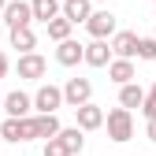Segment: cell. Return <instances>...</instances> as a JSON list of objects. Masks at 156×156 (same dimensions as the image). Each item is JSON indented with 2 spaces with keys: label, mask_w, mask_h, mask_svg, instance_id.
<instances>
[{
  "label": "cell",
  "mask_w": 156,
  "mask_h": 156,
  "mask_svg": "<svg viewBox=\"0 0 156 156\" xmlns=\"http://www.w3.org/2000/svg\"><path fill=\"white\" fill-rule=\"evenodd\" d=\"M0 138L19 145V141H34L37 138V115H8L0 123Z\"/></svg>",
  "instance_id": "6da1fadb"
},
{
  "label": "cell",
  "mask_w": 156,
  "mask_h": 156,
  "mask_svg": "<svg viewBox=\"0 0 156 156\" xmlns=\"http://www.w3.org/2000/svg\"><path fill=\"white\" fill-rule=\"evenodd\" d=\"M104 126H108V138L115 141V145H123V141H130L134 138V112L130 108H112L108 112V119H104Z\"/></svg>",
  "instance_id": "7a4b0ae2"
},
{
  "label": "cell",
  "mask_w": 156,
  "mask_h": 156,
  "mask_svg": "<svg viewBox=\"0 0 156 156\" xmlns=\"http://www.w3.org/2000/svg\"><path fill=\"white\" fill-rule=\"evenodd\" d=\"M4 15V23H8V30H15V26H30V23H37L34 19V4L30 0H8V8L0 11Z\"/></svg>",
  "instance_id": "3957f363"
},
{
  "label": "cell",
  "mask_w": 156,
  "mask_h": 156,
  "mask_svg": "<svg viewBox=\"0 0 156 156\" xmlns=\"http://www.w3.org/2000/svg\"><path fill=\"white\" fill-rule=\"evenodd\" d=\"M63 104H67L63 89H60V86H52V82H45L41 89L34 93V108H37V112H56V108H63Z\"/></svg>",
  "instance_id": "277c9868"
},
{
  "label": "cell",
  "mask_w": 156,
  "mask_h": 156,
  "mask_svg": "<svg viewBox=\"0 0 156 156\" xmlns=\"http://www.w3.org/2000/svg\"><path fill=\"white\" fill-rule=\"evenodd\" d=\"M45 71H48L45 56H37V52H23V56H19V78L37 82V78H45Z\"/></svg>",
  "instance_id": "5b68a950"
},
{
  "label": "cell",
  "mask_w": 156,
  "mask_h": 156,
  "mask_svg": "<svg viewBox=\"0 0 156 156\" xmlns=\"http://www.w3.org/2000/svg\"><path fill=\"white\" fill-rule=\"evenodd\" d=\"M63 97H67V104H71V108H82L89 97H93V82H89V78H67Z\"/></svg>",
  "instance_id": "8992f818"
},
{
  "label": "cell",
  "mask_w": 156,
  "mask_h": 156,
  "mask_svg": "<svg viewBox=\"0 0 156 156\" xmlns=\"http://www.w3.org/2000/svg\"><path fill=\"white\" fill-rule=\"evenodd\" d=\"M112 41H108V37H93V41L86 45V63L89 67H108L112 63Z\"/></svg>",
  "instance_id": "52a82bcc"
},
{
  "label": "cell",
  "mask_w": 156,
  "mask_h": 156,
  "mask_svg": "<svg viewBox=\"0 0 156 156\" xmlns=\"http://www.w3.org/2000/svg\"><path fill=\"white\" fill-rule=\"evenodd\" d=\"M138 41H141L138 34H130V30H115V34H112V52L123 56V60H134V56H138Z\"/></svg>",
  "instance_id": "ba28073f"
},
{
  "label": "cell",
  "mask_w": 156,
  "mask_h": 156,
  "mask_svg": "<svg viewBox=\"0 0 156 156\" xmlns=\"http://www.w3.org/2000/svg\"><path fill=\"white\" fill-rule=\"evenodd\" d=\"M56 63H63V67L86 63V45H78L74 37H67V41H60V48H56Z\"/></svg>",
  "instance_id": "9c48e42d"
},
{
  "label": "cell",
  "mask_w": 156,
  "mask_h": 156,
  "mask_svg": "<svg viewBox=\"0 0 156 156\" xmlns=\"http://www.w3.org/2000/svg\"><path fill=\"white\" fill-rule=\"evenodd\" d=\"M86 30H89V37H112L115 34V15L112 11H93L86 19Z\"/></svg>",
  "instance_id": "30bf717a"
},
{
  "label": "cell",
  "mask_w": 156,
  "mask_h": 156,
  "mask_svg": "<svg viewBox=\"0 0 156 156\" xmlns=\"http://www.w3.org/2000/svg\"><path fill=\"white\" fill-rule=\"evenodd\" d=\"M74 115H78V126H82V130H97V126H104V119H108L104 108H97L93 101H86L82 108H74Z\"/></svg>",
  "instance_id": "8fae6325"
},
{
  "label": "cell",
  "mask_w": 156,
  "mask_h": 156,
  "mask_svg": "<svg viewBox=\"0 0 156 156\" xmlns=\"http://www.w3.org/2000/svg\"><path fill=\"white\" fill-rule=\"evenodd\" d=\"M108 78H112L115 86H126V82H134L138 74H134V63H130V60H123V56H115V60L108 63Z\"/></svg>",
  "instance_id": "7c38bea8"
},
{
  "label": "cell",
  "mask_w": 156,
  "mask_h": 156,
  "mask_svg": "<svg viewBox=\"0 0 156 156\" xmlns=\"http://www.w3.org/2000/svg\"><path fill=\"white\" fill-rule=\"evenodd\" d=\"M30 108H34V97L23 93V89H15V93L4 97V112L8 115H30Z\"/></svg>",
  "instance_id": "4fadbf2b"
},
{
  "label": "cell",
  "mask_w": 156,
  "mask_h": 156,
  "mask_svg": "<svg viewBox=\"0 0 156 156\" xmlns=\"http://www.w3.org/2000/svg\"><path fill=\"white\" fill-rule=\"evenodd\" d=\"M145 97H149V93H145L138 82L119 86V104H123V108H130V112H134V108H141V104H145Z\"/></svg>",
  "instance_id": "5bb4252c"
},
{
  "label": "cell",
  "mask_w": 156,
  "mask_h": 156,
  "mask_svg": "<svg viewBox=\"0 0 156 156\" xmlns=\"http://www.w3.org/2000/svg\"><path fill=\"white\" fill-rule=\"evenodd\" d=\"M37 23H52L56 15H63V0H30Z\"/></svg>",
  "instance_id": "9a60e30c"
},
{
  "label": "cell",
  "mask_w": 156,
  "mask_h": 156,
  "mask_svg": "<svg viewBox=\"0 0 156 156\" xmlns=\"http://www.w3.org/2000/svg\"><path fill=\"white\" fill-rule=\"evenodd\" d=\"M63 15L71 19V23H86V19L93 15V0H63Z\"/></svg>",
  "instance_id": "2e32d148"
},
{
  "label": "cell",
  "mask_w": 156,
  "mask_h": 156,
  "mask_svg": "<svg viewBox=\"0 0 156 156\" xmlns=\"http://www.w3.org/2000/svg\"><path fill=\"white\" fill-rule=\"evenodd\" d=\"M63 126H60V119H56V112H37V138H56Z\"/></svg>",
  "instance_id": "e0dca14e"
},
{
  "label": "cell",
  "mask_w": 156,
  "mask_h": 156,
  "mask_svg": "<svg viewBox=\"0 0 156 156\" xmlns=\"http://www.w3.org/2000/svg\"><path fill=\"white\" fill-rule=\"evenodd\" d=\"M45 30H48V37H52V41L60 45V41H67V37H71V30H74V23H71L67 15H56L52 23H45Z\"/></svg>",
  "instance_id": "ac0fdd59"
},
{
  "label": "cell",
  "mask_w": 156,
  "mask_h": 156,
  "mask_svg": "<svg viewBox=\"0 0 156 156\" xmlns=\"http://www.w3.org/2000/svg\"><path fill=\"white\" fill-rule=\"evenodd\" d=\"M34 45H37V34H34L30 26H15V30H11V48H19V52H34Z\"/></svg>",
  "instance_id": "d6986e66"
},
{
  "label": "cell",
  "mask_w": 156,
  "mask_h": 156,
  "mask_svg": "<svg viewBox=\"0 0 156 156\" xmlns=\"http://www.w3.org/2000/svg\"><path fill=\"white\" fill-rule=\"evenodd\" d=\"M60 138H63V145L71 149V156H78V152L86 149V130H82V126H63Z\"/></svg>",
  "instance_id": "ffe728a7"
},
{
  "label": "cell",
  "mask_w": 156,
  "mask_h": 156,
  "mask_svg": "<svg viewBox=\"0 0 156 156\" xmlns=\"http://www.w3.org/2000/svg\"><path fill=\"white\" fill-rule=\"evenodd\" d=\"M45 156H71V149L63 145L60 134H56V138H48V141H45Z\"/></svg>",
  "instance_id": "44dd1931"
},
{
  "label": "cell",
  "mask_w": 156,
  "mask_h": 156,
  "mask_svg": "<svg viewBox=\"0 0 156 156\" xmlns=\"http://www.w3.org/2000/svg\"><path fill=\"white\" fill-rule=\"evenodd\" d=\"M138 60H156V37H141L138 41Z\"/></svg>",
  "instance_id": "7402d4cb"
},
{
  "label": "cell",
  "mask_w": 156,
  "mask_h": 156,
  "mask_svg": "<svg viewBox=\"0 0 156 156\" xmlns=\"http://www.w3.org/2000/svg\"><path fill=\"white\" fill-rule=\"evenodd\" d=\"M141 115H145V119H156V97H152V93L145 97V104H141Z\"/></svg>",
  "instance_id": "603a6c76"
},
{
  "label": "cell",
  "mask_w": 156,
  "mask_h": 156,
  "mask_svg": "<svg viewBox=\"0 0 156 156\" xmlns=\"http://www.w3.org/2000/svg\"><path fill=\"white\" fill-rule=\"evenodd\" d=\"M145 138H149V141H156V119H149V123H145Z\"/></svg>",
  "instance_id": "cb8c5ba5"
},
{
  "label": "cell",
  "mask_w": 156,
  "mask_h": 156,
  "mask_svg": "<svg viewBox=\"0 0 156 156\" xmlns=\"http://www.w3.org/2000/svg\"><path fill=\"white\" fill-rule=\"evenodd\" d=\"M8 67H11V63H8V56H4V52H0V78H4V74H8Z\"/></svg>",
  "instance_id": "d4e9b609"
},
{
  "label": "cell",
  "mask_w": 156,
  "mask_h": 156,
  "mask_svg": "<svg viewBox=\"0 0 156 156\" xmlns=\"http://www.w3.org/2000/svg\"><path fill=\"white\" fill-rule=\"evenodd\" d=\"M4 8H8V0H0V11H4Z\"/></svg>",
  "instance_id": "484cf974"
},
{
  "label": "cell",
  "mask_w": 156,
  "mask_h": 156,
  "mask_svg": "<svg viewBox=\"0 0 156 156\" xmlns=\"http://www.w3.org/2000/svg\"><path fill=\"white\" fill-rule=\"evenodd\" d=\"M152 97H156V82H152Z\"/></svg>",
  "instance_id": "4316f807"
},
{
  "label": "cell",
  "mask_w": 156,
  "mask_h": 156,
  "mask_svg": "<svg viewBox=\"0 0 156 156\" xmlns=\"http://www.w3.org/2000/svg\"><path fill=\"white\" fill-rule=\"evenodd\" d=\"M0 104H4V97H0Z\"/></svg>",
  "instance_id": "83f0119b"
},
{
  "label": "cell",
  "mask_w": 156,
  "mask_h": 156,
  "mask_svg": "<svg viewBox=\"0 0 156 156\" xmlns=\"http://www.w3.org/2000/svg\"><path fill=\"white\" fill-rule=\"evenodd\" d=\"M152 4H156V0H152Z\"/></svg>",
  "instance_id": "f1b7e54d"
}]
</instances>
